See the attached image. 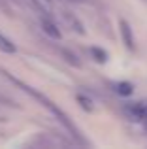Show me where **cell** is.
Here are the masks:
<instances>
[{"mask_svg":"<svg viewBox=\"0 0 147 149\" xmlns=\"http://www.w3.org/2000/svg\"><path fill=\"white\" fill-rule=\"evenodd\" d=\"M128 115H132L136 121H147V100L145 102H136V104L126 108Z\"/></svg>","mask_w":147,"mask_h":149,"instance_id":"cell-2","label":"cell"},{"mask_svg":"<svg viewBox=\"0 0 147 149\" xmlns=\"http://www.w3.org/2000/svg\"><path fill=\"white\" fill-rule=\"evenodd\" d=\"M11 79H13V77H11ZM15 81V83H17L19 85V87H23V89H25V91L26 93H28V95H32L34 96V98H36V100H40L42 102V104H44L45 106V108H47L49 109V111H51L53 113V115H55L57 117V119H59L60 121V123H62L64 125V127H66L68 128V130H70L72 132V134L74 136H76V138H77V128L76 127H74V125H72V121L70 119H68V117L66 115H64V111H62V109H59V108H57V106L55 104H53V102L51 100H49V98H45V96L44 95H40V93H36V91H34V89L32 87H28V85H25V83H21V81H19V79H13Z\"/></svg>","mask_w":147,"mask_h":149,"instance_id":"cell-1","label":"cell"},{"mask_svg":"<svg viewBox=\"0 0 147 149\" xmlns=\"http://www.w3.org/2000/svg\"><path fill=\"white\" fill-rule=\"evenodd\" d=\"M42 29H44V32L47 34V36H51L53 40H60V36H62L60 30H59V26L47 17H42Z\"/></svg>","mask_w":147,"mask_h":149,"instance_id":"cell-4","label":"cell"},{"mask_svg":"<svg viewBox=\"0 0 147 149\" xmlns=\"http://www.w3.org/2000/svg\"><path fill=\"white\" fill-rule=\"evenodd\" d=\"M34 2H38L40 6H44V8H49V6H51V0H34Z\"/></svg>","mask_w":147,"mask_h":149,"instance_id":"cell-9","label":"cell"},{"mask_svg":"<svg viewBox=\"0 0 147 149\" xmlns=\"http://www.w3.org/2000/svg\"><path fill=\"white\" fill-rule=\"evenodd\" d=\"M89 53H91V57L94 58L96 62H102V64H104V62L107 61V53L102 47H91V49H89Z\"/></svg>","mask_w":147,"mask_h":149,"instance_id":"cell-7","label":"cell"},{"mask_svg":"<svg viewBox=\"0 0 147 149\" xmlns=\"http://www.w3.org/2000/svg\"><path fill=\"white\" fill-rule=\"evenodd\" d=\"M76 98H77V102H79V106L85 109V111H92V109H94V106H92L91 98H87L85 95H77Z\"/></svg>","mask_w":147,"mask_h":149,"instance_id":"cell-8","label":"cell"},{"mask_svg":"<svg viewBox=\"0 0 147 149\" xmlns=\"http://www.w3.org/2000/svg\"><path fill=\"white\" fill-rule=\"evenodd\" d=\"M119 26H121V36H123V42H125V45H126L130 51H134V49H136V45H134V34H132V29H130V25L125 21V19H121V21H119Z\"/></svg>","mask_w":147,"mask_h":149,"instance_id":"cell-3","label":"cell"},{"mask_svg":"<svg viewBox=\"0 0 147 149\" xmlns=\"http://www.w3.org/2000/svg\"><path fill=\"white\" fill-rule=\"evenodd\" d=\"M0 51H2V53H8V55H13V53H17V47H15V44L10 38L0 34Z\"/></svg>","mask_w":147,"mask_h":149,"instance_id":"cell-6","label":"cell"},{"mask_svg":"<svg viewBox=\"0 0 147 149\" xmlns=\"http://www.w3.org/2000/svg\"><path fill=\"white\" fill-rule=\"evenodd\" d=\"M113 91L117 93V95H121V96H130L132 91H134V87H132V83H128V81H119V83L113 85Z\"/></svg>","mask_w":147,"mask_h":149,"instance_id":"cell-5","label":"cell"}]
</instances>
